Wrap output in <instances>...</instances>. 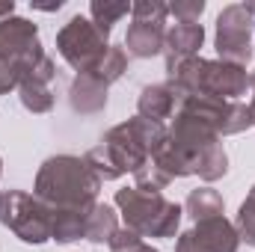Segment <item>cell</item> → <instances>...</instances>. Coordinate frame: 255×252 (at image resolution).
Segmentation results:
<instances>
[{"instance_id": "6da1fadb", "label": "cell", "mask_w": 255, "mask_h": 252, "mask_svg": "<svg viewBox=\"0 0 255 252\" xmlns=\"http://www.w3.org/2000/svg\"><path fill=\"white\" fill-rule=\"evenodd\" d=\"M166 139V127L148 122L142 116H133L122 125L110 127V133L86 151L89 169L98 175V181H116L125 172H136L145 166V160L154 154V148Z\"/></svg>"}, {"instance_id": "7a4b0ae2", "label": "cell", "mask_w": 255, "mask_h": 252, "mask_svg": "<svg viewBox=\"0 0 255 252\" xmlns=\"http://www.w3.org/2000/svg\"><path fill=\"white\" fill-rule=\"evenodd\" d=\"M101 190L98 175L89 169L86 157L57 154L39 166L33 196L48 208H89Z\"/></svg>"}, {"instance_id": "3957f363", "label": "cell", "mask_w": 255, "mask_h": 252, "mask_svg": "<svg viewBox=\"0 0 255 252\" xmlns=\"http://www.w3.org/2000/svg\"><path fill=\"white\" fill-rule=\"evenodd\" d=\"M166 74H169L166 86L175 92L178 101L187 95H211L223 101H238L241 95H247V86H253L244 65H232L223 60H202V57L181 60L172 68H166Z\"/></svg>"}, {"instance_id": "277c9868", "label": "cell", "mask_w": 255, "mask_h": 252, "mask_svg": "<svg viewBox=\"0 0 255 252\" xmlns=\"http://www.w3.org/2000/svg\"><path fill=\"white\" fill-rule=\"evenodd\" d=\"M116 208L125 217V229L139 238H175L184 217V208L169 202L163 193L139 187L116 190Z\"/></svg>"}, {"instance_id": "5b68a950", "label": "cell", "mask_w": 255, "mask_h": 252, "mask_svg": "<svg viewBox=\"0 0 255 252\" xmlns=\"http://www.w3.org/2000/svg\"><path fill=\"white\" fill-rule=\"evenodd\" d=\"M0 223L24 244H48L51 241V208L24 193V190H9L3 193L0 205Z\"/></svg>"}, {"instance_id": "8992f818", "label": "cell", "mask_w": 255, "mask_h": 252, "mask_svg": "<svg viewBox=\"0 0 255 252\" xmlns=\"http://www.w3.org/2000/svg\"><path fill=\"white\" fill-rule=\"evenodd\" d=\"M255 3H232L217 18V54L223 63L247 65L253 57Z\"/></svg>"}, {"instance_id": "52a82bcc", "label": "cell", "mask_w": 255, "mask_h": 252, "mask_svg": "<svg viewBox=\"0 0 255 252\" xmlns=\"http://www.w3.org/2000/svg\"><path fill=\"white\" fill-rule=\"evenodd\" d=\"M57 51L63 54V60L77 74H83V71H89L92 65L98 63L101 54L107 51V36L92 24V18L74 15L57 33Z\"/></svg>"}, {"instance_id": "ba28073f", "label": "cell", "mask_w": 255, "mask_h": 252, "mask_svg": "<svg viewBox=\"0 0 255 252\" xmlns=\"http://www.w3.org/2000/svg\"><path fill=\"white\" fill-rule=\"evenodd\" d=\"M238 232L226 217H211L196 223L175 244V252H238Z\"/></svg>"}, {"instance_id": "9c48e42d", "label": "cell", "mask_w": 255, "mask_h": 252, "mask_svg": "<svg viewBox=\"0 0 255 252\" xmlns=\"http://www.w3.org/2000/svg\"><path fill=\"white\" fill-rule=\"evenodd\" d=\"M36 54H42L36 24L27 21V18H18V15L6 18L0 24V60L3 63H12L18 68L21 63H27Z\"/></svg>"}, {"instance_id": "30bf717a", "label": "cell", "mask_w": 255, "mask_h": 252, "mask_svg": "<svg viewBox=\"0 0 255 252\" xmlns=\"http://www.w3.org/2000/svg\"><path fill=\"white\" fill-rule=\"evenodd\" d=\"M54 63L51 57H42L36 65H30L27 71H21L18 80V92H21V104L33 113H48L54 107V92H51V80H54Z\"/></svg>"}, {"instance_id": "8fae6325", "label": "cell", "mask_w": 255, "mask_h": 252, "mask_svg": "<svg viewBox=\"0 0 255 252\" xmlns=\"http://www.w3.org/2000/svg\"><path fill=\"white\" fill-rule=\"evenodd\" d=\"M202 42H205V30H202L199 21H196V24H184V21H178L172 30H166V45H163L166 68H172V65L181 63V60L196 57L199 48H202Z\"/></svg>"}, {"instance_id": "7c38bea8", "label": "cell", "mask_w": 255, "mask_h": 252, "mask_svg": "<svg viewBox=\"0 0 255 252\" xmlns=\"http://www.w3.org/2000/svg\"><path fill=\"white\" fill-rule=\"evenodd\" d=\"M107 83H101L98 77H92L89 71L77 74L71 89H68V101H71V110L74 113H101L107 107Z\"/></svg>"}, {"instance_id": "4fadbf2b", "label": "cell", "mask_w": 255, "mask_h": 252, "mask_svg": "<svg viewBox=\"0 0 255 252\" xmlns=\"http://www.w3.org/2000/svg\"><path fill=\"white\" fill-rule=\"evenodd\" d=\"M163 45H166V30H163V24L133 21V24L128 27V36H125L128 54H133V57H139V60H148V57L163 54Z\"/></svg>"}, {"instance_id": "5bb4252c", "label": "cell", "mask_w": 255, "mask_h": 252, "mask_svg": "<svg viewBox=\"0 0 255 252\" xmlns=\"http://www.w3.org/2000/svg\"><path fill=\"white\" fill-rule=\"evenodd\" d=\"M178 107V98L175 92L166 86V83H154V86H145L139 92V101H136V116L148 119V122H157L163 125V119H169Z\"/></svg>"}, {"instance_id": "9a60e30c", "label": "cell", "mask_w": 255, "mask_h": 252, "mask_svg": "<svg viewBox=\"0 0 255 252\" xmlns=\"http://www.w3.org/2000/svg\"><path fill=\"white\" fill-rule=\"evenodd\" d=\"M89 208H51V241L71 244L86 238V223H89Z\"/></svg>"}, {"instance_id": "2e32d148", "label": "cell", "mask_w": 255, "mask_h": 252, "mask_svg": "<svg viewBox=\"0 0 255 252\" xmlns=\"http://www.w3.org/2000/svg\"><path fill=\"white\" fill-rule=\"evenodd\" d=\"M116 232H119L116 211L110 205L95 202L92 211H89V223H86V241H92V244H110Z\"/></svg>"}, {"instance_id": "e0dca14e", "label": "cell", "mask_w": 255, "mask_h": 252, "mask_svg": "<svg viewBox=\"0 0 255 252\" xmlns=\"http://www.w3.org/2000/svg\"><path fill=\"white\" fill-rule=\"evenodd\" d=\"M184 211L193 217V223H202V220H211V217H223L226 205H223V196L211 187H199L193 190L184 202Z\"/></svg>"}, {"instance_id": "ac0fdd59", "label": "cell", "mask_w": 255, "mask_h": 252, "mask_svg": "<svg viewBox=\"0 0 255 252\" xmlns=\"http://www.w3.org/2000/svg\"><path fill=\"white\" fill-rule=\"evenodd\" d=\"M125 68H128V54H125V48H119V45H107V51L101 54V60L89 68V74L92 77H98L101 83H113V80H119L122 74H125Z\"/></svg>"}, {"instance_id": "d6986e66", "label": "cell", "mask_w": 255, "mask_h": 252, "mask_svg": "<svg viewBox=\"0 0 255 252\" xmlns=\"http://www.w3.org/2000/svg\"><path fill=\"white\" fill-rule=\"evenodd\" d=\"M128 12H130V3H125V0H92V3H89L92 24H95L104 36H110L113 24H116L119 18H125Z\"/></svg>"}, {"instance_id": "ffe728a7", "label": "cell", "mask_w": 255, "mask_h": 252, "mask_svg": "<svg viewBox=\"0 0 255 252\" xmlns=\"http://www.w3.org/2000/svg\"><path fill=\"white\" fill-rule=\"evenodd\" d=\"M235 232L241 241H247L250 247H255V187L250 190L247 202L241 205L238 211V223H235Z\"/></svg>"}, {"instance_id": "44dd1931", "label": "cell", "mask_w": 255, "mask_h": 252, "mask_svg": "<svg viewBox=\"0 0 255 252\" xmlns=\"http://www.w3.org/2000/svg\"><path fill=\"white\" fill-rule=\"evenodd\" d=\"M166 15H169V6L160 3V0H139V3H130V18H133V21L166 24Z\"/></svg>"}, {"instance_id": "7402d4cb", "label": "cell", "mask_w": 255, "mask_h": 252, "mask_svg": "<svg viewBox=\"0 0 255 252\" xmlns=\"http://www.w3.org/2000/svg\"><path fill=\"white\" fill-rule=\"evenodd\" d=\"M107 247H110V252H157L154 247H148L136 232H130V229H119Z\"/></svg>"}, {"instance_id": "603a6c76", "label": "cell", "mask_w": 255, "mask_h": 252, "mask_svg": "<svg viewBox=\"0 0 255 252\" xmlns=\"http://www.w3.org/2000/svg\"><path fill=\"white\" fill-rule=\"evenodd\" d=\"M202 12H205V0H175V3H169V15H175L184 24H196Z\"/></svg>"}, {"instance_id": "cb8c5ba5", "label": "cell", "mask_w": 255, "mask_h": 252, "mask_svg": "<svg viewBox=\"0 0 255 252\" xmlns=\"http://www.w3.org/2000/svg\"><path fill=\"white\" fill-rule=\"evenodd\" d=\"M18 80H21V77H18V68L12 63H3V60H0V95L9 92V89H15Z\"/></svg>"}, {"instance_id": "d4e9b609", "label": "cell", "mask_w": 255, "mask_h": 252, "mask_svg": "<svg viewBox=\"0 0 255 252\" xmlns=\"http://www.w3.org/2000/svg\"><path fill=\"white\" fill-rule=\"evenodd\" d=\"M15 15V3L12 0H0V24L6 21V18H12Z\"/></svg>"}, {"instance_id": "484cf974", "label": "cell", "mask_w": 255, "mask_h": 252, "mask_svg": "<svg viewBox=\"0 0 255 252\" xmlns=\"http://www.w3.org/2000/svg\"><path fill=\"white\" fill-rule=\"evenodd\" d=\"M250 113H253V125H255V95H253V104H250Z\"/></svg>"}, {"instance_id": "4316f807", "label": "cell", "mask_w": 255, "mask_h": 252, "mask_svg": "<svg viewBox=\"0 0 255 252\" xmlns=\"http://www.w3.org/2000/svg\"><path fill=\"white\" fill-rule=\"evenodd\" d=\"M250 80H253V89H255V74H253V77H250Z\"/></svg>"}, {"instance_id": "83f0119b", "label": "cell", "mask_w": 255, "mask_h": 252, "mask_svg": "<svg viewBox=\"0 0 255 252\" xmlns=\"http://www.w3.org/2000/svg\"><path fill=\"white\" fill-rule=\"evenodd\" d=\"M0 175H3V160H0Z\"/></svg>"}, {"instance_id": "f1b7e54d", "label": "cell", "mask_w": 255, "mask_h": 252, "mask_svg": "<svg viewBox=\"0 0 255 252\" xmlns=\"http://www.w3.org/2000/svg\"><path fill=\"white\" fill-rule=\"evenodd\" d=\"M0 205H3V193H0Z\"/></svg>"}]
</instances>
